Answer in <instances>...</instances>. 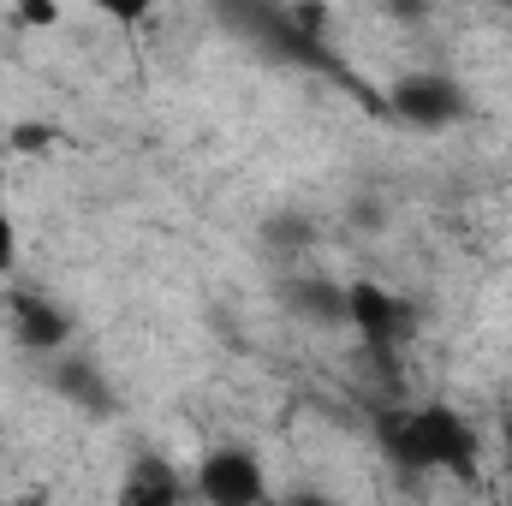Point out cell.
Returning a JSON list of instances; mask_svg holds the SVG:
<instances>
[{
	"mask_svg": "<svg viewBox=\"0 0 512 506\" xmlns=\"http://www.w3.org/2000/svg\"><path fill=\"white\" fill-rule=\"evenodd\" d=\"M387 459L411 471H477L483 429L453 405H411L387 423Z\"/></svg>",
	"mask_w": 512,
	"mask_h": 506,
	"instance_id": "1",
	"label": "cell"
},
{
	"mask_svg": "<svg viewBox=\"0 0 512 506\" xmlns=\"http://www.w3.org/2000/svg\"><path fill=\"white\" fill-rule=\"evenodd\" d=\"M191 495L209 506H256L268 495V471H262V453L239 447V441H221L197 459V477H191Z\"/></svg>",
	"mask_w": 512,
	"mask_h": 506,
	"instance_id": "2",
	"label": "cell"
},
{
	"mask_svg": "<svg viewBox=\"0 0 512 506\" xmlns=\"http://www.w3.org/2000/svg\"><path fill=\"white\" fill-rule=\"evenodd\" d=\"M6 322H12V340H18L24 352H60V346L72 340V316H66L48 292H30V286H12Z\"/></svg>",
	"mask_w": 512,
	"mask_h": 506,
	"instance_id": "3",
	"label": "cell"
},
{
	"mask_svg": "<svg viewBox=\"0 0 512 506\" xmlns=\"http://www.w3.org/2000/svg\"><path fill=\"white\" fill-rule=\"evenodd\" d=\"M393 108H399L411 126H447L465 102H459V90H453L447 78H405V84L393 90Z\"/></svg>",
	"mask_w": 512,
	"mask_h": 506,
	"instance_id": "4",
	"label": "cell"
},
{
	"mask_svg": "<svg viewBox=\"0 0 512 506\" xmlns=\"http://www.w3.org/2000/svg\"><path fill=\"white\" fill-rule=\"evenodd\" d=\"M84 6H96L102 18H114L120 30H143L149 18H155V6L161 0H84Z\"/></svg>",
	"mask_w": 512,
	"mask_h": 506,
	"instance_id": "5",
	"label": "cell"
},
{
	"mask_svg": "<svg viewBox=\"0 0 512 506\" xmlns=\"http://www.w3.org/2000/svg\"><path fill=\"white\" fill-rule=\"evenodd\" d=\"M18 256H24V233H18V221L6 209V191H0V280L18 274Z\"/></svg>",
	"mask_w": 512,
	"mask_h": 506,
	"instance_id": "6",
	"label": "cell"
},
{
	"mask_svg": "<svg viewBox=\"0 0 512 506\" xmlns=\"http://www.w3.org/2000/svg\"><path fill=\"white\" fill-rule=\"evenodd\" d=\"M501 447H507V465H512V411L501 417Z\"/></svg>",
	"mask_w": 512,
	"mask_h": 506,
	"instance_id": "7",
	"label": "cell"
},
{
	"mask_svg": "<svg viewBox=\"0 0 512 506\" xmlns=\"http://www.w3.org/2000/svg\"><path fill=\"white\" fill-rule=\"evenodd\" d=\"M382 6H393V12H411V6H417V0H382Z\"/></svg>",
	"mask_w": 512,
	"mask_h": 506,
	"instance_id": "8",
	"label": "cell"
}]
</instances>
